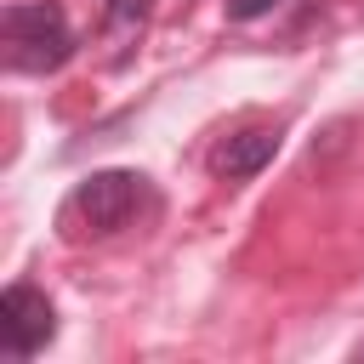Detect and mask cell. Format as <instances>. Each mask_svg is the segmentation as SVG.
<instances>
[{"label": "cell", "instance_id": "2", "mask_svg": "<svg viewBox=\"0 0 364 364\" xmlns=\"http://www.w3.org/2000/svg\"><path fill=\"white\" fill-rule=\"evenodd\" d=\"M0 40H6V63L23 74H51L74 57V34L63 23V6L51 0H17L0 11Z\"/></svg>", "mask_w": 364, "mask_h": 364}, {"label": "cell", "instance_id": "5", "mask_svg": "<svg viewBox=\"0 0 364 364\" xmlns=\"http://www.w3.org/2000/svg\"><path fill=\"white\" fill-rule=\"evenodd\" d=\"M142 17H148V0H108V40L125 46L142 34Z\"/></svg>", "mask_w": 364, "mask_h": 364}, {"label": "cell", "instance_id": "6", "mask_svg": "<svg viewBox=\"0 0 364 364\" xmlns=\"http://www.w3.org/2000/svg\"><path fill=\"white\" fill-rule=\"evenodd\" d=\"M267 11H279V0H228L233 23H250V17H267Z\"/></svg>", "mask_w": 364, "mask_h": 364}, {"label": "cell", "instance_id": "3", "mask_svg": "<svg viewBox=\"0 0 364 364\" xmlns=\"http://www.w3.org/2000/svg\"><path fill=\"white\" fill-rule=\"evenodd\" d=\"M51 336H57V313H51V301H46L34 284L11 279L6 296H0V341H6V353H11V358H34Z\"/></svg>", "mask_w": 364, "mask_h": 364}, {"label": "cell", "instance_id": "4", "mask_svg": "<svg viewBox=\"0 0 364 364\" xmlns=\"http://www.w3.org/2000/svg\"><path fill=\"white\" fill-rule=\"evenodd\" d=\"M279 154V131H239V136H228V142H216V154H210V171L216 176H228V182H245V176H256L267 159Z\"/></svg>", "mask_w": 364, "mask_h": 364}, {"label": "cell", "instance_id": "1", "mask_svg": "<svg viewBox=\"0 0 364 364\" xmlns=\"http://www.w3.org/2000/svg\"><path fill=\"white\" fill-rule=\"evenodd\" d=\"M142 205V176L136 171H91L57 210L63 239H108L119 233Z\"/></svg>", "mask_w": 364, "mask_h": 364}]
</instances>
